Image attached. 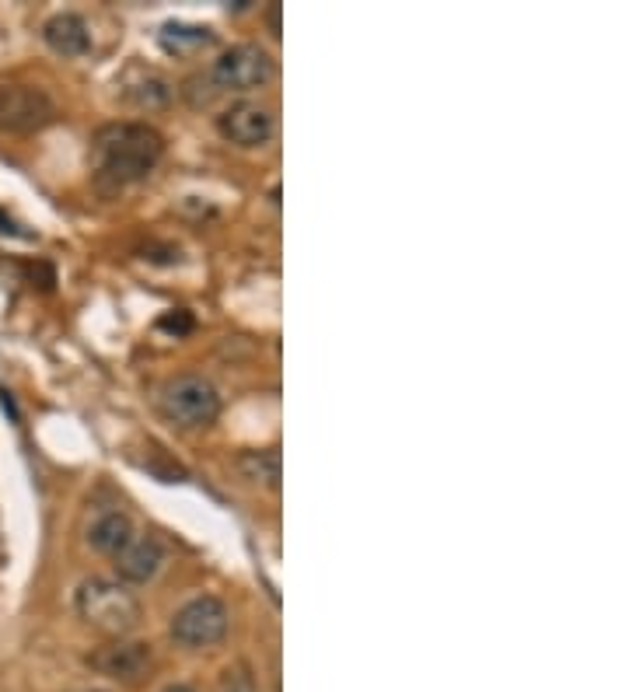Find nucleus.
I'll use <instances>...</instances> for the list:
<instances>
[{"mask_svg": "<svg viewBox=\"0 0 629 692\" xmlns=\"http://www.w3.org/2000/svg\"><path fill=\"white\" fill-rule=\"evenodd\" d=\"M165 563V549H161L158 539H133L123 553H116V570L123 581L130 584H147Z\"/></svg>", "mask_w": 629, "mask_h": 692, "instance_id": "obj_9", "label": "nucleus"}, {"mask_svg": "<svg viewBox=\"0 0 629 692\" xmlns=\"http://www.w3.org/2000/svg\"><path fill=\"white\" fill-rule=\"evenodd\" d=\"M56 116L53 98L32 84H0V130L35 133Z\"/></svg>", "mask_w": 629, "mask_h": 692, "instance_id": "obj_6", "label": "nucleus"}, {"mask_svg": "<svg viewBox=\"0 0 629 692\" xmlns=\"http://www.w3.org/2000/svg\"><path fill=\"white\" fill-rule=\"evenodd\" d=\"M214 39L210 28H189V25H168L165 28V49H182V46H207Z\"/></svg>", "mask_w": 629, "mask_h": 692, "instance_id": "obj_14", "label": "nucleus"}, {"mask_svg": "<svg viewBox=\"0 0 629 692\" xmlns=\"http://www.w3.org/2000/svg\"><path fill=\"white\" fill-rule=\"evenodd\" d=\"M238 465H242L245 479H252V483H263V486H270V490H277L280 486V469H284V462H280L277 448L245 451Z\"/></svg>", "mask_w": 629, "mask_h": 692, "instance_id": "obj_12", "label": "nucleus"}, {"mask_svg": "<svg viewBox=\"0 0 629 692\" xmlns=\"http://www.w3.org/2000/svg\"><path fill=\"white\" fill-rule=\"evenodd\" d=\"M88 542L98 549V553H109V556L123 553V549L133 542V521L126 518V514H119V511L102 514V518L91 525Z\"/></svg>", "mask_w": 629, "mask_h": 692, "instance_id": "obj_11", "label": "nucleus"}, {"mask_svg": "<svg viewBox=\"0 0 629 692\" xmlns=\"http://www.w3.org/2000/svg\"><path fill=\"white\" fill-rule=\"evenodd\" d=\"M273 77V56L259 46H231L210 70V81L217 91H256L270 84Z\"/></svg>", "mask_w": 629, "mask_h": 692, "instance_id": "obj_5", "label": "nucleus"}, {"mask_svg": "<svg viewBox=\"0 0 629 692\" xmlns=\"http://www.w3.org/2000/svg\"><path fill=\"white\" fill-rule=\"evenodd\" d=\"M165 692H193V689H189V686H168Z\"/></svg>", "mask_w": 629, "mask_h": 692, "instance_id": "obj_17", "label": "nucleus"}, {"mask_svg": "<svg viewBox=\"0 0 629 692\" xmlns=\"http://www.w3.org/2000/svg\"><path fill=\"white\" fill-rule=\"evenodd\" d=\"M88 665L95 668L98 675H105V679L137 682V679H144L147 668H151V647L137 644V640H116V644L91 654Z\"/></svg>", "mask_w": 629, "mask_h": 692, "instance_id": "obj_8", "label": "nucleus"}, {"mask_svg": "<svg viewBox=\"0 0 629 692\" xmlns=\"http://www.w3.org/2000/svg\"><path fill=\"white\" fill-rule=\"evenodd\" d=\"M126 98H133V102L144 105V109H161V105L172 98V88H168V81L161 74L147 70V74H140L137 84H130V88H126Z\"/></svg>", "mask_w": 629, "mask_h": 692, "instance_id": "obj_13", "label": "nucleus"}, {"mask_svg": "<svg viewBox=\"0 0 629 692\" xmlns=\"http://www.w3.org/2000/svg\"><path fill=\"white\" fill-rule=\"evenodd\" d=\"M221 692H259V689H256V679L249 675V668L235 665V668H228V672H224Z\"/></svg>", "mask_w": 629, "mask_h": 692, "instance_id": "obj_15", "label": "nucleus"}, {"mask_svg": "<svg viewBox=\"0 0 629 692\" xmlns=\"http://www.w3.org/2000/svg\"><path fill=\"white\" fill-rule=\"evenodd\" d=\"M168 633L186 651H207V647L221 644L224 633H228V609H224L221 598L200 595L175 612Z\"/></svg>", "mask_w": 629, "mask_h": 692, "instance_id": "obj_4", "label": "nucleus"}, {"mask_svg": "<svg viewBox=\"0 0 629 692\" xmlns=\"http://www.w3.org/2000/svg\"><path fill=\"white\" fill-rule=\"evenodd\" d=\"M217 130L235 147H263L273 137V116L256 102H238L217 119Z\"/></svg>", "mask_w": 629, "mask_h": 692, "instance_id": "obj_7", "label": "nucleus"}, {"mask_svg": "<svg viewBox=\"0 0 629 692\" xmlns=\"http://www.w3.org/2000/svg\"><path fill=\"white\" fill-rule=\"evenodd\" d=\"M77 612L88 619L95 630L109 637H126L140 623V602L116 581L91 577L77 588Z\"/></svg>", "mask_w": 629, "mask_h": 692, "instance_id": "obj_2", "label": "nucleus"}, {"mask_svg": "<svg viewBox=\"0 0 629 692\" xmlns=\"http://www.w3.org/2000/svg\"><path fill=\"white\" fill-rule=\"evenodd\" d=\"M42 39H46V46L60 56H81V53H88V46H91L84 18H77V14H70V11L53 14V18L42 25Z\"/></svg>", "mask_w": 629, "mask_h": 692, "instance_id": "obj_10", "label": "nucleus"}, {"mask_svg": "<svg viewBox=\"0 0 629 692\" xmlns=\"http://www.w3.org/2000/svg\"><path fill=\"white\" fill-rule=\"evenodd\" d=\"M158 329L161 333H172V336H189L193 333V315L189 312H168L158 319Z\"/></svg>", "mask_w": 629, "mask_h": 692, "instance_id": "obj_16", "label": "nucleus"}, {"mask_svg": "<svg viewBox=\"0 0 629 692\" xmlns=\"http://www.w3.org/2000/svg\"><path fill=\"white\" fill-rule=\"evenodd\" d=\"M165 154V140L147 123H112L91 144V172L102 189H126L147 179Z\"/></svg>", "mask_w": 629, "mask_h": 692, "instance_id": "obj_1", "label": "nucleus"}, {"mask_svg": "<svg viewBox=\"0 0 629 692\" xmlns=\"http://www.w3.org/2000/svg\"><path fill=\"white\" fill-rule=\"evenodd\" d=\"M161 409L179 427H210L217 420V413H221V395L200 374H182V378L168 381L161 388Z\"/></svg>", "mask_w": 629, "mask_h": 692, "instance_id": "obj_3", "label": "nucleus"}]
</instances>
